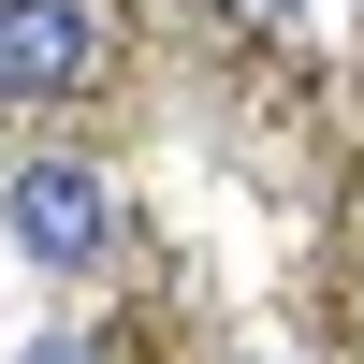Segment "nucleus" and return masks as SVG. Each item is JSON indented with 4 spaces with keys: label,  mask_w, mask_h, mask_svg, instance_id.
I'll return each instance as SVG.
<instances>
[{
    "label": "nucleus",
    "mask_w": 364,
    "mask_h": 364,
    "mask_svg": "<svg viewBox=\"0 0 364 364\" xmlns=\"http://www.w3.org/2000/svg\"><path fill=\"white\" fill-rule=\"evenodd\" d=\"M0 219H15V248L44 262V277H87V262H102V233H117L102 161H73V146H29V161L0 175Z\"/></svg>",
    "instance_id": "nucleus-1"
},
{
    "label": "nucleus",
    "mask_w": 364,
    "mask_h": 364,
    "mask_svg": "<svg viewBox=\"0 0 364 364\" xmlns=\"http://www.w3.org/2000/svg\"><path fill=\"white\" fill-rule=\"evenodd\" d=\"M102 73V15L87 0H0V102H44V87Z\"/></svg>",
    "instance_id": "nucleus-2"
},
{
    "label": "nucleus",
    "mask_w": 364,
    "mask_h": 364,
    "mask_svg": "<svg viewBox=\"0 0 364 364\" xmlns=\"http://www.w3.org/2000/svg\"><path fill=\"white\" fill-rule=\"evenodd\" d=\"M29 364H87V350H73V336H44V350H29Z\"/></svg>",
    "instance_id": "nucleus-3"
}]
</instances>
